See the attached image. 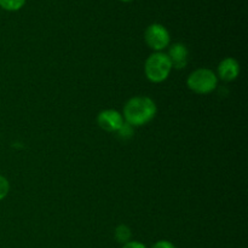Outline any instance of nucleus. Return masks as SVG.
I'll return each mask as SVG.
<instances>
[{
  "label": "nucleus",
  "mask_w": 248,
  "mask_h": 248,
  "mask_svg": "<svg viewBox=\"0 0 248 248\" xmlns=\"http://www.w3.org/2000/svg\"><path fill=\"white\" fill-rule=\"evenodd\" d=\"M121 1H125V2H128V1H132V0H121Z\"/></svg>",
  "instance_id": "nucleus-14"
},
{
  "label": "nucleus",
  "mask_w": 248,
  "mask_h": 248,
  "mask_svg": "<svg viewBox=\"0 0 248 248\" xmlns=\"http://www.w3.org/2000/svg\"><path fill=\"white\" fill-rule=\"evenodd\" d=\"M189 90L198 94H208L218 86V78L215 72L207 68H200L191 73L186 79Z\"/></svg>",
  "instance_id": "nucleus-3"
},
{
  "label": "nucleus",
  "mask_w": 248,
  "mask_h": 248,
  "mask_svg": "<svg viewBox=\"0 0 248 248\" xmlns=\"http://www.w3.org/2000/svg\"><path fill=\"white\" fill-rule=\"evenodd\" d=\"M144 40L152 50L156 51V52H161L162 50L170 46L171 36H170L169 31L164 26L159 23H154L150 24L145 29Z\"/></svg>",
  "instance_id": "nucleus-4"
},
{
  "label": "nucleus",
  "mask_w": 248,
  "mask_h": 248,
  "mask_svg": "<svg viewBox=\"0 0 248 248\" xmlns=\"http://www.w3.org/2000/svg\"><path fill=\"white\" fill-rule=\"evenodd\" d=\"M10 191V183L4 176H0V201L7 196Z\"/></svg>",
  "instance_id": "nucleus-11"
},
{
  "label": "nucleus",
  "mask_w": 248,
  "mask_h": 248,
  "mask_svg": "<svg viewBox=\"0 0 248 248\" xmlns=\"http://www.w3.org/2000/svg\"><path fill=\"white\" fill-rule=\"evenodd\" d=\"M116 133H118V137L121 138V140H130L133 136V127L128 125L127 123H124V125L121 126L120 130Z\"/></svg>",
  "instance_id": "nucleus-10"
},
{
  "label": "nucleus",
  "mask_w": 248,
  "mask_h": 248,
  "mask_svg": "<svg viewBox=\"0 0 248 248\" xmlns=\"http://www.w3.org/2000/svg\"><path fill=\"white\" fill-rule=\"evenodd\" d=\"M240 74V63L235 58L227 57L218 64L217 78L225 82L234 81Z\"/></svg>",
  "instance_id": "nucleus-7"
},
{
  "label": "nucleus",
  "mask_w": 248,
  "mask_h": 248,
  "mask_svg": "<svg viewBox=\"0 0 248 248\" xmlns=\"http://www.w3.org/2000/svg\"><path fill=\"white\" fill-rule=\"evenodd\" d=\"M153 248H176L172 242L166 241V240H161V241H157L156 244L153 246Z\"/></svg>",
  "instance_id": "nucleus-12"
},
{
  "label": "nucleus",
  "mask_w": 248,
  "mask_h": 248,
  "mask_svg": "<svg viewBox=\"0 0 248 248\" xmlns=\"http://www.w3.org/2000/svg\"><path fill=\"white\" fill-rule=\"evenodd\" d=\"M123 248H147L145 245H143L142 242H138V241H130L127 244L124 245Z\"/></svg>",
  "instance_id": "nucleus-13"
},
{
  "label": "nucleus",
  "mask_w": 248,
  "mask_h": 248,
  "mask_svg": "<svg viewBox=\"0 0 248 248\" xmlns=\"http://www.w3.org/2000/svg\"><path fill=\"white\" fill-rule=\"evenodd\" d=\"M157 107L147 96H136L128 99L124 107V120L132 127H140L149 124L155 118Z\"/></svg>",
  "instance_id": "nucleus-1"
},
{
  "label": "nucleus",
  "mask_w": 248,
  "mask_h": 248,
  "mask_svg": "<svg viewBox=\"0 0 248 248\" xmlns=\"http://www.w3.org/2000/svg\"><path fill=\"white\" fill-rule=\"evenodd\" d=\"M171 70V62L164 52H154L147 58L144 63L145 77L154 84L164 82L170 77Z\"/></svg>",
  "instance_id": "nucleus-2"
},
{
  "label": "nucleus",
  "mask_w": 248,
  "mask_h": 248,
  "mask_svg": "<svg viewBox=\"0 0 248 248\" xmlns=\"http://www.w3.org/2000/svg\"><path fill=\"white\" fill-rule=\"evenodd\" d=\"M171 62L172 68L176 69H183L188 65L189 62V50L184 44L177 43L171 45L169 48V52L166 53Z\"/></svg>",
  "instance_id": "nucleus-6"
},
{
  "label": "nucleus",
  "mask_w": 248,
  "mask_h": 248,
  "mask_svg": "<svg viewBox=\"0 0 248 248\" xmlns=\"http://www.w3.org/2000/svg\"><path fill=\"white\" fill-rule=\"evenodd\" d=\"M114 236H115V240L119 242V244H127V242L131 241V236H132V232H131V229L125 224H120L116 227L115 232H114Z\"/></svg>",
  "instance_id": "nucleus-8"
},
{
  "label": "nucleus",
  "mask_w": 248,
  "mask_h": 248,
  "mask_svg": "<svg viewBox=\"0 0 248 248\" xmlns=\"http://www.w3.org/2000/svg\"><path fill=\"white\" fill-rule=\"evenodd\" d=\"M26 4V0H0V6L7 11H17Z\"/></svg>",
  "instance_id": "nucleus-9"
},
{
  "label": "nucleus",
  "mask_w": 248,
  "mask_h": 248,
  "mask_svg": "<svg viewBox=\"0 0 248 248\" xmlns=\"http://www.w3.org/2000/svg\"><path fill=\"white\" fill-rule=\"evenodd\" d=\"M124 123L125 120H124L123 114L115 109H106L97 115V124L106 132L116 133L124 125Z\"/></svg>",
  "instance_id": "nucleus-5"
}]
</instances>
